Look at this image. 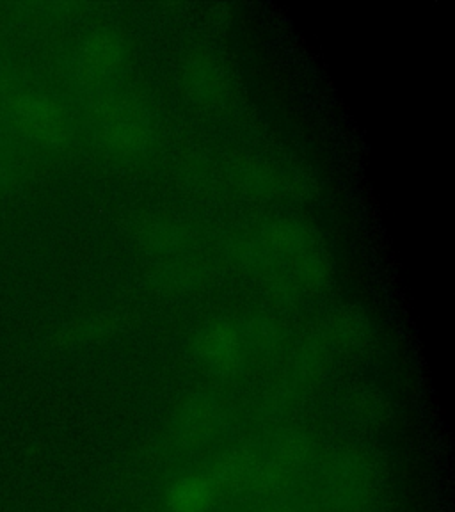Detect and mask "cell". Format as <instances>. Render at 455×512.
<instances>
[{
	"label": "cell",
	"mask_w": 455,
	"mask_h": 512,
	"mask_svg": "<svg viewBox=\"0 0 455 512\" xmlns=\"http://www.w3.org/2000/svg\"><path fill=\"white\" fill-rule=\"evenodd\" d=\"M8 107L16 127L34 143L47 148H63L70 143L72 121L54 98L36 91H22L11 95Z\"/></svg>",
	"instance_id": "1"
},
{
	"label": "cell",
	"mask_w": 455,
	"mask_h": 512,
	"mask_svg": "<svg viewBox=\"0 0 455 512\" xmlns=\"http://www.w3.org/2000/svg\"><path fill=\"white\" fill-rule=\"evenodd\" d=\"M100 132L114 152H139L148 143L150 120L141 105L116 102L100 114Z\"/></svg>",
	"instance_id": "2"
},
{
	"label": "cell",
	"mask_w": 455,
	"mask_h": 512,
	"mask_svg": "<svg viewBox=\"0 0 455 512\" xmlns=\"http://www.w3.org/2000/svg\"><path fill=\"white\" fill-rule=\"evenodd\" d=\"M121 59H123L121 41L112 32H95L80 48V77L86 82L107 79L120 68Z\"/></svg>",
	"instance_id": "3"
},
{
	"label": "cell",
	"mask_w": 455,
	"mask_h": 512,
	"mask_svg": "<svg viewBox=\"0 0 455 512\" xmlns=\"http://www.w3.org/2000/svg\"><path fill=\"white\" fill-rule=\"evenodd\" d=\"M203 349L214 363H228L237 354L239 344L230 329L216 328L203 340Z\"/></svg>",
	"instance_id": "4"
},
{
	"label": "cell",
	"mask_w": 455,
	"mask_h": 512,
	"mask_svg": "<svg viewBox=\"0 0 455 512\" xmlns=\"http://www.w3.org/2000/svg\"><path fill=\"white\" fill-rule=\"evenodd\" d=\"M207 498V486L201 480H187L175 489L173 505L182 512L198 511Z\"/></svg>",
	"instance_id": "5"
}]
</instances>
